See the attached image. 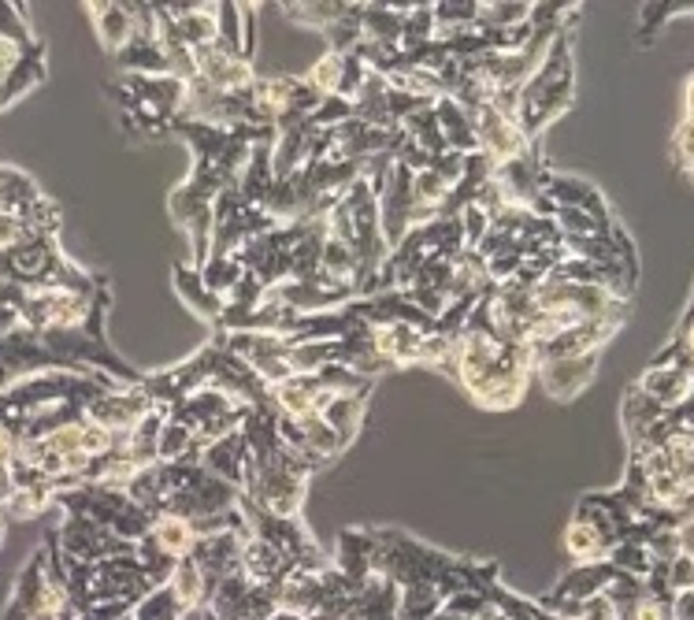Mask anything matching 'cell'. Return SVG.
Returning <instances> with one entry per match:
<instances>
[{
    "instance_id": "1",
    "label": "cell",
    "mask_w": 694,
    "mask_h": 620,
    "mask_svg": "<svg viewBox=\"0 0 694 620\" xmlns=\"http://www.w3.org/2000/svg\"><path fill=\"white\" fill-rule=\"evenodd\" d=\"M472 123H475V141H480V157L491 168L512 164V160H520L531 149V141H528V134L520 131L517 115H505L501 108H494V104L475 108Z\"/></svg>"
},
{
    "instance_id": "2",
    "label": "cell",
    "mask_w": 694,
    "mask_h": 620,
    "mask_svg": "<svg viewBox=\"0 0 694 620\" xmlns=\"http://www.w3.org/2000/svg\"><path fill=\"white\" fill-rule=\"evenodd\" d=\"M197 64V75L205 86H212L215 94H249L252 86H257V67L249 64V60L234 57V52L220 49V45H212V49L197 52L194 57Z\"/></svg>"
},
{
    "instance_id": "3",
    "label": "cell",
    "mask_w": 694,
    "mask_h": 620,
    "mask_svg": "<svg viewBox=\"0 0 694 620\" xmlns=\"http://www.w3.org/2000/svg\"><path fill=\"white\" fill-rule=\"evenodd\" d=\"M152 409L149 394L138 386H115V390H104L101 398H94L86 406V420H94V424H104L108 431H134L141 417Z\"/></svg>"
},
{
    "instance_id": "4",
    "label": "cell",
    "mask_w": 694,
    "mask_h": 620,
    "mask_svg": "<svg viewBox=\"0 0 694 620\" xmlns=\"http://www.w3.org/2000/svg\"><path fill=\"white\" fill-rule=\"evenodd\" d=\"M420 338H423V331L412 327V323H383V327H368V346H372V357L383 372L386 368L417 364Z\"/></svg>"
},
{
    "instance_id": "5",
    "label": "cell",
    "mask_w": 694,
    "mask_h": 620,
    "mask_svg": "<svg viewBox=\"0 0 694 620\" xmlns=\"http://www.w3.org/2000/svg\"><path fill=\"white\" fill-rule=\"evenodd\" d=\"M86 12H89V20H94L97 38H101L104 49L115 57V52L138 34L146 4H86Z\"/></svg>"
},
{
    "instance_id": "6",
    "label": "cell",
    "mask_w": 694,
    "mask_h": 620,
    "mask_svg": "<svg viewBox=\"0 0 694 620\" xmlns=\"http://www.w3.org/2000/svg\"><path fill=\"white\" fill-rule=\"evenodd\" d=\"M249 461L252 457H249V446H246V438H241V431H231L227 438L212 443L201 454V469L238 491L246 487V480H249Z\"/></svg>"
},
{
    "instance_id": "7",
    "label": "cell",
    "mask_w": 694,
    "mask_h": 620,
    "mask_svg": "<svg viewBox=\"0 0 694 620\" xmlns=\"http://www.w3.org/2000/svg\"><path fill=\"white\" fill-rule=\"evenodd\" d=\"M368 394L372 390H342L331 394L320 409V420L338 435L342 446H349L357 438L360 424H364V412H368Z\"/></svg>"
},
{
    "instance_id": "8",
    "label": "cell",
    "mask_w": 694,
    "mask_h": 620,
    "mask_svg": "<svg viewBox=\"0 0 694 620\" xmlns=\"http://www.w3.org/2000/svg\"><path fill=\"white\" fill-rule=\"evenodd\" d=\"M146 538L168 557V561L178 565V561H186V557L194 554V546H197V538H201V535H197L194 520H186L178 513H157V517H152Z\"/></svg>"
},
{
    "instance_id": "9",
    "label": "cell",
    "mask_w": 694,
    "mask_h": 620,
    "mask_svg": "<svg viewBox=\"0 0 694 620\" xmlns=\"http://www.w3.org/2000/svg\"><path fill=\"white\" fill-rule=\"evenodd\" d=\"M372 557H375V535L364 532V528H349V532L338 535V565L335 569L346 576L354 587H364L372 572Z\"/></svg>"
},
{
    "instance_id": "10",
    "label": "cell",
    "mask_w": 694,
    "mask_h": 620,
    "mask_svg": "<svg viewBox=\"0 0 694 620\" xmlns=\"http://www.w3.org/2000/svg\"><path fill=\"white\" fill-rule=\"evenodd\" d=\"M164 12L175 20L183 45L194 57L215 45V4H164Z\"/></svg>"
},
{
    "instance_id": "11",
    "label": "cell",
    "mask_w": 694,
    "mask_h": 620,
    "mask_svg": "<svg viewBox=\"0 0 694 620\" xmlns=\"http://www.w3.org/2000/svg\"><path fill=\"white\" fill-rule=\"evenodd\" d=\"M164 587L171 591V598L178 602V606L186 609V613H197V609H209V598H212V583L205 576V569L194 561V557H186V561H178L175 569H171V576Z\"/></svg>"
},
{
    "instance_id": "12",
    "label": "cell",
    "mask_w": 694,
    "mask_h": 620,
    "mask_svg": "<svg viewBox=\"0 0 694 620\" xmlns=\"http://www.w3.org/2000/svg\"><path fill=\"white\" fill-rule=\"evenodd\" d=\"M435 120H438L442 138H446V149L449 152H461V157H472V152H480L472 112H464V108L457 104L454 97H442V101H435Z\"/></svg>"
},
{
    "instance_id": "13",
    "label": "cell",
    "mask_w": 694,
    "mask_h": 620,
    "mask_svg": "<svg viewBox=\"0 0 694 620\" xmlns=\"http://www.w3.org/2000/svg\"><path fill=\"white\" fill-rule=\"evenodd\" d=\"M171 283H175L178 298H183L189 309L197 312L201 320H209L215 327V320L223 317V298H215V294L205 286L201 272H197L194 264H175V275H171Z\"/></svg>"
},
{
    "instance_id": "14",
    "label": "cell",
    "mask_w": 694,
    "mask_h": 620,
    "mask_svg": "<svg viewBox=\"0 0 694 620\" xmlns=\"http://www.w3.org/2000/svg\"><path fill=\"white\" fill-rule=\"evenodd\" d=\"M594 354L587 357H568V361H549V364H538V372H543V383L549 394H557V398H572L575 390H580L583 383L591 380L594 372Z\"/></svg>"
},
{
    "instance_id": "15",
    "label": "cell",
    "mask_w": 694,
    "mask_h": 620,
    "mask_svg": "<svg viewBox=\"0 0 694 620\" xmlns=\"http://www.w3.org/2000/svg\"><path fill=\"white\" fill-rule=\"evenodd\" d=\"M45 78V45L38 41L30 52L23 57V64L12 71V75L0 83V108H8L15 101V97H23V94H30L34 86H38Z\"/></svg>"
},
{
    "instance_id": "16",
    "label": "cell",
    "mask_w": 694,
    "mask_h": 620,
    "mask_svg": "<svg viewBox=\"0 0 694 620\" xmlns=\"http://www.w3.org/2000/svg\"><path fill=\"white\" fill-rule=\"evenodd\" d=\"M354 12V4L346 0H323V4H283V15L297 26H309V30H331L338 20Z\"/></svg>"
},
{
    "instance_id": "17",
    "label": "cell",
    "mask_w": 694,
    "mask_h": 620,
    "mask_svg": "<svg viewBox=\"0 0 694 620\" xmlns=\"http://www.w3.org/2000/svg\"><path fill=\"white\" fill-rule=\"evenodd\" d=\"M401 131L409 134L412 146H420L431 160H438L442 152H449V149H446V138H442L438 120H435V104L423 108V112H417V115H409V120L401 123Z\"/></svg>"
},
{
    "instance_id": "18",
    "label": "cell",
    "mask_w": 694,
    "mask_h": 620,
    "mask_svg": "<svg viewBox=\"0 0 694 620\" xmlns=\"http://www.w3.org/2000/svg\"><path fill=\"white\" fill-rule=\"evenodd\" d=\"M52 506V483H34V487H15L0 506V517H12V520H30L45 513Z\"/></svg>"
},
{
    "instance_id": "19",
    "label": "cell",
    "mask_w": 694,
    "mask_h": 620,
    "mask_svg": "<svg viewBox=\"0 0 694 620\" xmlns=\"http://www.w3.org/2000/svg\"><path fill=\"white\" fill-rule=\"evenodd\" d=\"M342 67H346V57L342 52H323L315 64L305 71V86H312L320 97H338V89H342Z\"/></svg>"
},
{
    "instance_id": "20",
    "label": "cell",
    "mask_w": 694,
    "mask_h": 620,
    "mask_svg": "<svg viewBox=\"0 0 694 620\" xmlns=\"http://www.w3.org/2000/svg\"><path fill=\"white\" fill-rule=\"evenodd\" d=\"M241 275H246V268L238 264V257H209V264L201 268L205 286H209L215 298H223V305H227L234 286L241 283Z\"/></svg>"
},
{
    "instance_id": "21",
    "label": "cell",
    "mask_w": 694,
    "mask_h": 620,
    "mask_svg": "<svg viewBox=\"0 0 694 620\" xmlns=\"http://www.w3.org/2000/svg\"><path fill=\"white\" fill-rule=\"evenodd\" d=\"M215 45L241 57V4H215Z\"/></svg>"
},
{
    "instance_id": "22",
    "label": "cell",
    "mask_w": 694,
    "mask_h": 620,
    "mask_svg": "<svg viewBox=\"0 0 694 620\" xmlns=\"http://www.w3.org/2000/svg\"><path fill=\"white\" fill-rule=\"evenodd\" d=\"M457 227H461L464 249H475L486 238V231H491V215H486L480 204H464L461 215H457Z\"/></svg>"
},
{
    "instance_id": "23",
    "label": "cell",
    "mask_w": 694,
    "mask_h": 620,
    "mask_svg": "<svg viewBox=\"0 0 694 620\" xmlns=\"http://www.w3.org/2000/svg\"><path fill=\"white\" fill-rule=\"evenodd\" d=\"M15 457H20V435L0 424V475H12Z\"/></svg>"
},
{
    "instance_id": "24",
    "label": "cell",
    "mask_w": 694,
    "mask_h": 620,
    "mask_svg": "<svg viewBox=\"0 0 694 620\" xmlns=\"http://www.w3.org/2000/svg\"><path fill=\"white\" fill-rule=\"evenodd\" d=\"M0 543H4V517H0Z\"/></svg>"
},
{
    "instance_id": "25",
    "label": "cell",
    "mask_w": 694,
    "mask_h": 620,
    "mask_svg": "<svg viewBox=\"0 0 694 620\" xmlns=\"http://www.w3.org/2000/svg\"><path fill=\"white\" fill-rule=\"evenodd\" d=\"M78 620H86V617H78Z\"/></svg>"
}]
</instances>
